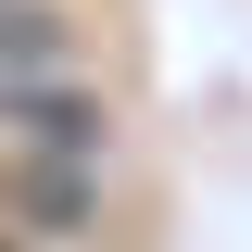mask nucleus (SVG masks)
I'll use <instances>...</instances> for the list:
<instances>
[{"mask_svg":"<svg viewBox=\"0 0 252 252\" xmlns=\"http://www.w3.org/2000/svg\"><path fill=\"white\" fill-rule=\"evenodd\" d=\"M0 126L13 152H63V164H101V101L76 63H38V76H0Z\"/></svg>","mask_w":252,"mask_h":252,"instance_id":"1","label":"nucleus"},{"mask_svg":"<svg viewBox=\"0 0 252 252\" xmlns=\"http://www.w3.org/2000/svg\"><path fill=\"white\" fill-rule=\"evenodd\" d=\"M89 177L101 164H63V152H13L0 164V189H13V215L38 240H89Z\"/></svg>","mask_w":252,"mask_h":252,"instance_id":"2","label":"nucleus"},{"mask_svg":"<svg viewBox=\"0 0 252 252\" xmlns=\"http://www.w3.org/2000/svg\"><path fill=\"white\" fill-rule=\"evenodd\" d=\"M38 63H76V26L51 0H0V76H38Z\"/></svg>","mask_w":252,"mask_h":252,"instance_id":"3","label":"nucleus"}]
</instances>
